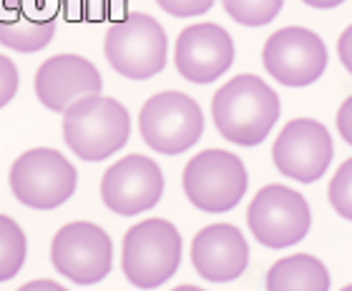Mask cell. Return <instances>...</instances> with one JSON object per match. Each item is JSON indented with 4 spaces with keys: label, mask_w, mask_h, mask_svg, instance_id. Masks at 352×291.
Returning a JSON list of instances; mask_svg holds the SVG:
<instances>
[{
    "label": "cell",
    "mask_w": 352,
    "mask_h": 291,
    "mask_svg": "<svg viewBox=\"0 0 352 291\" xmlns=\"http://www.w3.org/2000/svg\"><path fill=\"white\" fill-rule=\"evenodd\" d=\"M338 131H340V136L345 139V143L352 146V95L338 110Z\"/></svg>",
    "instance_id": "d4e9b609"
},
{
    "label": "cell",
    "mask_w": 352,
    "mask_h": 291,
    "mask_svg": "<svg viewBox=\"0 0 352 291\" xmlns=\"http://www.w3.org/2000/svg\"><path fill=\"white\" fill-rule=\"evenodd\" d=\"M221 5H224L229 18L239 25L259 28V25H267L277 18L285 0H221Z\"/></svg>",
    "instance_id": "d6986e66"
},
{
    "label": "cell",
    "mask_w": 352,
    "mask_h": 291,
    "mask_svg": "<svg viewBox=\"0 0 352 291\" xmlns=\"http://www.w3.org/2000/svg\"><path fill=\"white\" fill-rule=\"evenodd\" d=\"M252 236L267 248H287L300 244L309 231L312 213L300 191L270 183L257 191L247 209Z\"/></svg>",
    "instance_id": "9c48e42d"
},
{
    "label": "cell",
    "mask_w": 352,
    "mask_h": 291,
    "mask_svg": "<svg viewBox=\"0 0 352 291\" xmlns=\"http://www.w3.org/2000/svg\"><path fill=\"white\" fill-rule=\"evenodd\" d=\"M113 261L111 236L98 224L71 221L51 241V264L60 277L78 286L98 284L109 277Z\"/></svg>",
    "instance_id": "ba28073f"
},
{
    "label": "cell",
    "mask_w": 352,
    "mask_h": 291,
    "mask_svg": "<svg viewBox=\"0 0 352 291\" xmlns=\"http://www.w3.org/2000/svg\"><path fill=\"white\" fill-rule=\"evenodd\" d=\"M176 71L189 83H212L234 63V40L217 23H194L176 38Z\"/></svg>",
    "instance_id": "4fadbf2b"
},
{
    "label": "cell",
    "mask_w": 352,
    "mask_h": 291,
    "mask_svg": "<svg viewBox=\"0 0 352 291\" xmlns=\"http://www.w3.org/2000/svg\"><path fill=\"white\" fill-rule=\"evenodd\" d=\"M191 264L206 281H234L250 264V246L244 241V233L232 224L204 226L191 241Z\"/></svg>",
    "instance_id": "9a60e30c"
},
{
    "label": "cell",
    "mask_w": 352,
    "mask_h": 291,
    "mask_svg": "<svg viewBox=\"0 0 352 291\" xmlns=\"http://www.w3.org/2000/svg\"><path fill=\"white\" fill-rule=\"evenodd\" d=\"M18 291H68V289L66 286H60L58 281H51V279H38V281L23 284Z\"/></svg>",
    "instance_id": "4316f807"
},
{
    "label": "cell",
    "mask_w": 352,
    "mask_h": 291,
    "mask_svg": "<svg viewBox=\"0 0 352 291\" xmlns=\"http://www.w3.org/2000/svg\"><path fill=\"white\" fill-rule=\"evenodd\" d=\"M338 53H340V60H342V66L347 68V73H352V25H347L342 30V36L338 40Z\"/></svg>",
    "instance_id": "484cf974"
},
{
    "label": "cell",
    "mask_w": 352,
    "mask_h": 291,
    "mask_svg": "<svg viewBox=\"0 0 352 291\" xmlns=\"http://www.w3.org/2000/svg\"><path fill=\"white\" fill-rule=\"evenodd\" d=\"M327 45L315 30L289 25L267 38L262 63L272 78L282 86L302 88L322 78L327 68Z\"/></svg>",
    "instance_id": "30bf717a"
},
{
    "label": "cell",
    "mask_w": 352,
    "mask_h": 291,
    "mask_svg": "<svg viewBox=\"0 0 352 291\" xmlns=\"http://www.w3.org/2000/svg\"><path fill=\"white\" fill-rule=\"evenodd\" d=\"M28 21H56L58 18V10H60V0H21V5H18Z\"/></svg>",
    "instance_id": "cb8c5ba5"
},
{
    "label": "cell",
    "mask_w": 352,
    "mask_h": 291,
    "mask_svg": "<svg viewBox=\"0 0 352 291\" xmlns=\"http://www.w3.org/2000/svg\"><path fill=\"white\" fill-rule=\"evenodd\" d=\"M131 133V116L116 98L83 95L63 110L66 146L88 163H98L121 151Z\"/></svg>",
    "instance_id": "7a4b0ae2"
},
{
    "label": "cell",
    "mask_w": 352,
    "mask_h": 291,
    "mask_svg": "<svg viewBox=\"0 0 352 291\" xmlns=\"http://www.w3.org/2000/svg\"><path fill=\"white\" fill-rule=\"evenodd\" d=\"M182 264V233L166 218H146L124 236L121 269L139 289H156L169 281Z\"/></svg>",
    "instance_id": "3957f363"
},
{
    "label": "cell",
    "mask_w": 352,
    "mask_h": 291,
    "mask_svg": "<svg viewBox=\"0 0 352 291\" xmlns=\"http://www.w3.org/2000/svg\"><path fill=\"white\" fill-rule=\"evenodd\" d=\"M28 254V244H25V233L10 216L0 213V284L10 281L18 277V271L25 264Z\"/></svg>",
    "instance_id": "ac0fdd59"
},
{
    "label": "cell",
    "mask_w": 352,
    "mask_h": 291,
    "mask_svg": "<svg viewBox=\"0 0 352 291\" xmlns=\"http://www.w3.org/2000/svg\"><path fill=\"white\" fill-rule=\"evenodd\" d=\"M18 86H21V75L15 63L8 56H0V108L13 101Z\"/></svg>",
    "instance_id": "603a6c76"
},
{
    "label": "cell",
    "mask_w": 352,
    "mask_h": 291,
    "mask_svg": "<svg viewBox=\"0 0 352 291\" xmlns=\"http://www.w3.org/2000/svg\"><path fill=\"white\" fill-rule=\"evenodd\" d=\"M302 3H307L309 8H320V10H327V8L342 5L345 0H302Z\"/></svg>",
    "instance_id": "83f0119b"
},
{
    "label": "cell",
    "mask_w": 352,
    "mask_h": 291,
    "mask_svg": "<svg viewBox=\"0 0 352 291\" xmlns=\"http://www.w3.org/2000/svg\"><path fill=\"white\" fill-rule=\"evenodd\" d=\"M330 131L320 121L294 118L279 131L272 146V159L282 176L300 183L320 181L332 161Z\"/></svg>",
    "instance_id": "8fae6325"
},
{
    "label": "cell",
    "mask_w": 352,
    "mask_h": 291,
    "mask_svg": "<svg viewBox=\"0 0 352 291\" xmlns=\"http://www.w3.org/2000/svg\"><path fill=\"white\" fill-rule=\"evenodd\" d=\"M164 196V174L148 156L131 153L116 161L101 178V198L118 216H136L154 209Z\"/></svg>",
    "instance_id": "7c38bea8"
},
{
    "label": "cell",
    "mask_w": 352,
    "mask_h": 291,
    "mask_svg": "<svg viewBox=\"0 0 352 291\" xmlns=\"http://www.w3.org/2000/svg\"><path fill=\"white\" fill-rule=\"evenodd\" d=\"M217 131L236 146H259L279 118V95L259 75L242 73L212 98Z\"/></svg>",
    "instance_id": "6da1fadb"
},
{
    "label": "cell",
    "mask_w": 352,
    "mask_h": 291,
    "mask_svg": "<svg viewBox=\"0 0 352 291\" xmlns=\"http://www.w3.org/2000/svg\"><path fill=\"white\" fill-rule=\"evenodd\" d=\"M18 5L21 0H0V45L18 53L43 51L56 36V21H28Z\"/></svg>",
    "instance_id": "2e32d148"
},
{
    "label": "cell",
    "mask_w": 352,
    "mask_h": 291,
    "mask_svg": "<svg viewBox=\"0 0 352 291\" xmlns=\"http://www.w3.org/2000/svg\"><path fill=\"white\" fill-rule=\"evenodd\" d=\"M8 181L23 206L51 211L76 194L78 174L74 163L56 148H30L13 161Z\"/></svg>",
    "instance_id": "5b68a950"
},
{
    "label": "cell",
    "mask_w": 352,
    "mask_h": 291,
    "mask_svg": "<svg viewBox=\"0 0 352 291\" xmlns=\"http://www.w3.org/2000/svg\"><path fill=\"white\" fill-rule=\"evenodd\" d=\"M141 139L148 148L176 156L189 151L204 133V113L199 103L179 91H164L151 95L139 113Z\"/></svg>",
    "instance_id": "52a82bcc"
},
{
    "label": "cell",
    "mask_w": 352,
    "mask_h": 291,
    "mask_svg": "<svg viewBox=\"0 0 352 291\" xmlns=\"http://www.w3.org/2000/svg\"><path fill=\"white\" fill-rule=\"evenodd\" d=\"M264 284L267 291H330V271L315 256L294 254L272 264Z\"/></svg>",
    "instance_id": "e0dca14e"
},
{
    "label": "cell",
    "mask_w": 352,
    "mask_h": 291,
    "mask_svg": "<svg viewBox=\"0 0 352 291\" xmlns=\"http://www.w3.org/2000/svg\"><path fill=\"white\" fill-rule=\"evenodd\" d=\"M327 196H330L332 209L342 218L352 221V159H347L345 163L338 168V174L332 176Z\"/></svg>",
    "instance_id": "44dd1931"
},
{
    "label": "cell",
    "mask_w": 352,
    "mask_h": 291,
    "mask_svg": "<svg viewBox=\"0 0 352 291\" xmlns=\"http://www.w3.org/2000/svg\"><path fill=\"white\" fill-rule=\"evenodd\" d=\"M340 291H352V284H350V286H345V289H340Z\"/></svg>",
    "instance_id": "f546056e"
},
{
    "label": "cell",
    "mask_w": 352,
    "mask_h": 291,
    "mask_svg": "<svg viewBox=\"0 0 352 291\" xmlns=\"http://www.w3.org/2000/svg\"><path fill=\"white\" fill-rule=\"evenodd\" d=\"M171 291H204V289H199V286H191V284H184V286H176V289Z\"/></svg>",
    "instance_id": "f1b7e54d"
},
{
    "label": "cell",
    "mask_w": 352,
    "mask_h": 291,
    "mask_svg": "<svg viewBox=\"0 0 352 291\" xmlns=\"http://www.w3.org/2000/svg\"><path fill=\"white\" fill-rule=\"evenodd\" d=\"M103 53L109 66L126 78H154L166 66V30L148 13H129L106 30Z\"/></svg>",
    "instance_id": "277c9868"
},
{
    "label": "cell",
    "mask_w": 352,
    "mask_h": 291,
    "mask_svg": "<svg viewBox=\"0 0 352 291\" xmlns=\"http://www.w3.org/2000/svg\"><path fill=\"white\" fill-rule=\"evenodd\" d=\"M126 3L129 0H60V8H63V15L74 23H101L111 18L121 21Z\"/></svg>",
    "instance_id": "ffe728a7"
},
{
    "label": "cell",
    "mask_w": 352,
    "mask_h": 291,
    "mask_svg": "<svg viewBox=\"0 0 352 291\" xmlns=\"http://www.w3.org/2000/svg\"><path fill=\"white\" fill-rule=\"evenodd\" d=\"M184 194L206 213L232 211L247 194L250 176L236 153L206 148L186 163L182 176Z\"/></svg>",
    "instance_id": "8992f818"
},
{
    "label": "cell",
    "mask_w": 352,
    "mask_h": 291,
    "mask_svg": "<svg viewBox=\"0 0 352 291\" xmlns=\"http://www.w3.org/2000/svg\"><path fill=\"white\" fill-rule=\"evenodd\" d=\"M156 3L174 18H197L212 10L214 5V0H156Z\"/></svg>",
    "instance_id": "7402d4cb"
},
{
    "label": "cell",
    "mask_w": 352,
    "mask_h": 291,
    "mask_svg": "<svg viewBox=\"0 0 352 291\" xmlns=\"http://www.w3.org/2000/svg\"><path fill=\"white\" fill-rule=\"evenodd\" d=\"M103 78L98 68L83 56L58 53L43 60L36 73V95L45 108L66 110L83 95L101 93Z\"/></svg>",
    "instance_id": "5bb4252c"
}]
</instances>
